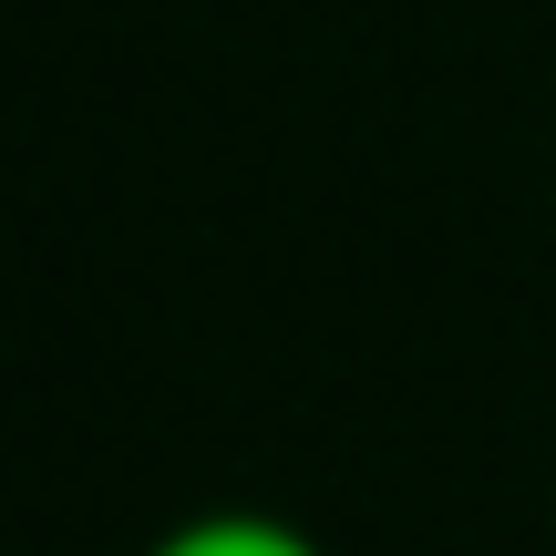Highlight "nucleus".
Masks as SVG:
<instances>
[{"mask_svg":"<svg viewBox=\"0 0 556 556\" xmlns=\"http://www.w3.org/2000/svg\"><path fill=\"white\" fill-rule=\"evenodd\" d=\"M144 556H330V546H319L309 526H289V516H248V505H217V516L165 526Z\"/></svg>","mask_w":556,"mask_h":556,"instance_id":"nucleus-1","label":"nucleus"}]
</instances>
